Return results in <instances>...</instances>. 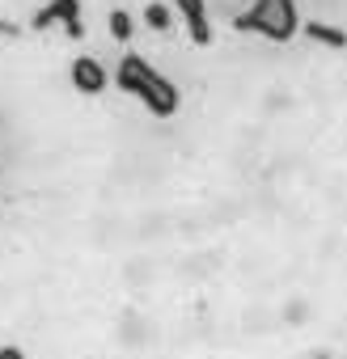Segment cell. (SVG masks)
I'll list each match as a JSON object with an SVG mask.
<instances>
[{
    "label": "cell",
    "instance_id": "obj_1",
    "mask_svg": "<svg viewBox=\"0 0 347 359\" xmlns=\"http://www.w3.org/2000/svg\"><path fill=\"white\" fill-rule=\"evenodd\" d=\"M114 85H119L123 93H131L152 118H174V114H178V106H183L178 85H174L169 76H161V72H157L144 55H136V51H127V55L119 60Z\"/></svg>",
    "mask_w": 347,
    "mask_h": 359
},
{
    "label": "cell",
    "instance_id": "obj_2",
    "mask_svg": "<svg viewBox=\"0 0 347 359\" xmlns=\"http://www.w3.org/2000/svg\"><path fill=\"white\" fill-rule=\"evenodd\" d=\"M237 30L246 34H263L267 43H288L301 34V13H296V0H254L246 13L233 18Z\"/></svg>",
    "mask_w": 347,
    "mask_h": 359
},
{
    "label": "cell",
    "instance_id": "obj_3",
    "mask_svg": "<svg viewBox=\"0 0 347 359\" xmlns=\"http://www.w3.org/2000/svg\"><path fill=\"white\" fill-rule=\"evenodd\" d=\"M34 30H51L64 26L68 39H85V22H81V0H47V5L30 18Z\"/></svg>",
    "mask_w": 347,
    "mask_h": 359
},
{
    "label": "cell",
    "instance_id": "obj_4",
    "mask_svg": "<svg viewBox=\"0 0 347 359\" xmlns=\"http://www.w3.org/2000/svg\"><path fill=\"white\" fill-rule=\"evenodd\" d=\"M174 9L183 18V30L191 34L195 47L212 43V22H208V0H174Z\"/></svg>",
    "mask_w": 347,
    "mask_h": 359
},
{
    "label": "cell",
    "instance_id": "obj_5",
    "mask_svg": "<svg viewBox=\"0 0 347 359\" xmlns=\"http://www.w3.org/2000/svg\"><path fill=\"white\" fill-rule=\"evenodd\" d=\"M72 85H77V93H85V97H98V93H106V85H110V72L93 60V55H77L72 60Z\"/></svg>",
    "mask_w": 347,
    "mask_h": 359
},
{
    "label": "cell",
    "instance_id": "obj_6",
    "mask_svg": "<svg viewBox=\"0 0 347 359\" xmlns=\"http://www.w3.org/2000/svg\"><path fill=\"white\" fill-rule=\"evenodd\" d=\"M301 34H305L309 43H322V47H334V51L347 47V30H339V26H330V22H305Z\"/></svg>",
    "mask_w": 347,
    "mask_h": 359
},
{
    "label": "cell",
    "instance_id": "obj_7",
    "mask_svg": "<svg viewBox=\"0 0 347 359\" xmlns=\"http://www.w3.org/2000/svg\"><path fill=\"white\" fill-rule=\"evenodd\" d=\"M144 22H148V30H157V34H169V30H174V13H169L165 5H157V0H148Z\"/></svg>",
    "mask_w": 347,
    "mask_h": 359
},
{
    "label": "cell",
    "instance_id": "obj_8",
    "mask_svg": "<svg viewBox=\"0 0 347 359\" xmlns=\"http://www.w3.org/2000/svg\"><path fill=\"white\" fill-rule=\"evenodd\" d=\"M131 34H136V22H131V13L114 9V13H110V39H114V43H127Z\"/></svg>",
    "mask_w": 347,
    "mask_h": 359
},
{
    "label": "cell",
    "instance_id": "obj_9",
    "mask_svg": "<svg viewBox=\"0 0 347 359\" xmlns=\"http://www.w3.org/2000/svg\"><path fill=\"white\" fill-rule=\"evenodd\" d=\"M0 359H26V355H22L18 346H0Z\"/></svg>",
    "mask_w": 347,
    "mask_h": 359
}]
</instances>
